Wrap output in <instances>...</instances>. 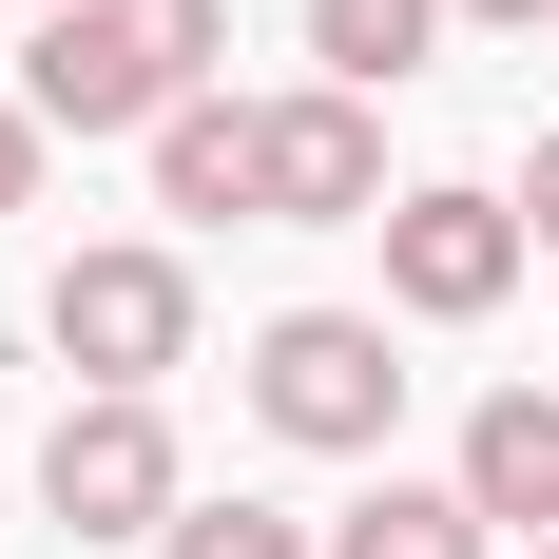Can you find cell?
<instances>
[{
    "instance_id": "5b68a950",
    "label": "cell",
    "mask_w": 559,
    "mask_h": 559,
    "mask_svg": "<svg viewBox=\"0 0 559 559\" xmlns=\"http://www.w3.org/2000/svg\"><path fill=\"white\" fill-rule=\"evenodd\" d=\"M39 347L78 386H174V367H193V271H174V251H78V271L39 289Z\"/></svg>"
},
{
    "instance_id": "3957f363",
    "label": "cell",
    "mask_w": 559,
    "mask_h": 559,
    "mask_svg": "<svg viewBox=\"0 0 559 559\" xmlns=\"http://www.w3.org/2000/svg\"><path fill=\"white\" fill-rule=\"evenodd\" d=\"M39 521H58V540H174V521H193V463H174L155 386H78V405H58Z\"/></svg>"
},
{
    "instance_id": "9c48e42d",
    "label": "cell",
    "mask_w": 559,
    "mask_h": 559,
    "mask_svg": "<svg viewBox=\"0 0 559 559\" xmlns=\"http://www.w3.org/2000/svg\"><path fill=\"white\" fill-rule=\"evenodd\" d=\"M329 559H502V521L463 502V483H367L329 521Z\"/></svg>"
},
{
    "instance_id": "7c38bea8",
    "label": "cell",
    "mask_w": 559,
    "mask_h": 559,
    "mask_svg": "<svg viewBox=\"0 0 559 559\" xmlns=\"http://www.w3.org/2000/svg\"><path fill=\"white\" fill-rule=\"evenodd\" d=\"M0 213H39V97H0Z\"/></svg>"
},
{
    "instance_id": "2e32d148",
    "label": "cell",
    "mask_w": 559,
    "mask_h": 559,
    "mask_svg": "<svg viewBox=\"0 0 559 559\" xmlns=\"http://www.w3.org/2000/svg\"><path fill=\"white\" fill-rule=\"evenodd\" d=\"M540 559H559V540H540Z\"/></svg>"
},
{
    "instance_id": "277c9868",
    "label": "cell",
    "mask_w": 559,
    "mask_h": 559,
    "mask_svg": "<svg viewBox=\"0 0 559 559\" xmlns=\"http://www.w3.org/2000/svg\"><path fill=\"white\" fill-rule=\"evenodd\" d=\"M521 193H483V174H425V193H386V309L405 329H483L521 289Z\"/></svg>"
},
{
    "instance_id": "ba28073f",
    "label": "cell",
    "mask_w": 559,
    "mask_h": 559,
    "mask_svg": "<svg viewBox=\"0 0 559 559\" xmlns=\"http://www.w3.org/2000/svg\"><path fill=\"white\" fill-rule=\"evenodd\" d=\"M444 483H463L483 521H521V540H559V405H540V386H483Z\"/></svg>"
},
{
    "instance_id": "9a60e30c",
    "label": "cell",
    "mask_w": 559,
    "mask_h": 559,
    "mask_svg": "<svg viewBox=\"0 0 559 559\" xmlns=\"http://www.w3.org/2000/svg\"><path fill=\"white\" fill-rule=\"evenodd\" d=\"M39 20H58V0H39Z\"/></svg>"
},
{
    "instance_id": "4fadbf2b",
    "label": "cell",
    "mask_w": 559,
    "mask_h": 559,
    "mask_svg": "<svg viewBox=\"0 0 559 559\" xmlns=\"http://www.w3.org/2000/svg\"><path fill=\"white\" fill-rule=\"evenodd\" d=\"M521 231H540V251H559V135H540V155H521Z\"/></svg>"
},
{
    "instance_id": "7a4b0ae2",
    "label": "cell",
    "mask_w": 559,
    "mask_h": 559,
    "mask_svg": "<svg viewBox=\"0 0 559 559\" xmlns=\"http://www.w3.org/2000/svg\"><path fill=\"white\" fill-rule=\"evenodd\" d=\"M251 425H271V444H309V463H367V444L405 425L386 309H271V329H251Z\"/></svg>"
},
{
    "instance_id": "52a82bcc",
    "label": "cell",
    "mask_w": 559,
    "mask_h": 559,
    "mask_svg": "<svg viewBox=\"0 0 559 559\" xmlns=\"http://www.w3.org/2000/svg\"><path fill=\"white\" fill-rule=\"evenodd\" d=\"M155 213H174V231L271 213V97H231V78H213V97H174V116H155Z\"/></svg>"
},
{
    "instance_id": "6da1fadb",
    "label": "cell",
    "mask_w": 559,
    "mask_h": 559,
    "mask_svg": "<svg viewBox=\"0 0 559 559\" xmlns=\"http://www.w3.org/2000/svg\"><path fill=\"white\" fill-rule=\"evenodd\" d=\"M213 58H231V0H58L20 39V97L39 135H155L174 97H213Z\"/></svg>"
},
{
    "instance_id": "5bb4252c",
    "label": "cell",
    "mask_w": 559,
    "mask_h": 559,
    "mask_svg": "<svg viewBox=\"0 0 559 559\" xmlns=\"http://www.w3.org/2000/svg\"><path fill=\"white\" fill-rule=\"evenodd\" d=\"M463 20H502V39H540V20H559V0H463Z\"/></svg>"
},
{
    "instance_id": "8992f818",
    "label": "cell",
    "mask_w": 559,
    "mask_h": 559,
    "mask_svg": "<svg viewBox=\"0 0 559 559\" xmlns=\"http://www.w3.org/2000/svg\"><path fill=\"white\" fill-rule=\"evenodd\" d=\"M271 231H386V97H271Z\"/></svg>"
},
{
    "instance_id": "30bf717a",
    "label": "cell",
    "mask_w": 559,
    "mask_h": 559,
    "mask_svg": "<svg viewBox=\"0 0 559 559\" xmlns=\"http://www.w3.org/2000/svg\"><path fill=\"white\" fill-rule=\"evenodd\" d=\"M463 0H309V58H329L347 97H405L425 78V39H444Z\"/></svg>"
},
{
    "instance_id": "8fae6325",
    "label": "cell",
    "mask_w": 559,
    "mask_h": 559,
    "mask_svg": "<svg viewBox=\"0 0 559 559\" xmlns=\"http://www.w3.org/2000/svg\"><path fill=\"white\" fill-rule=\"evenodd\" d=\"M155 559H329V521H271V502H193Z\"/></svg>"
}]
</instances>
